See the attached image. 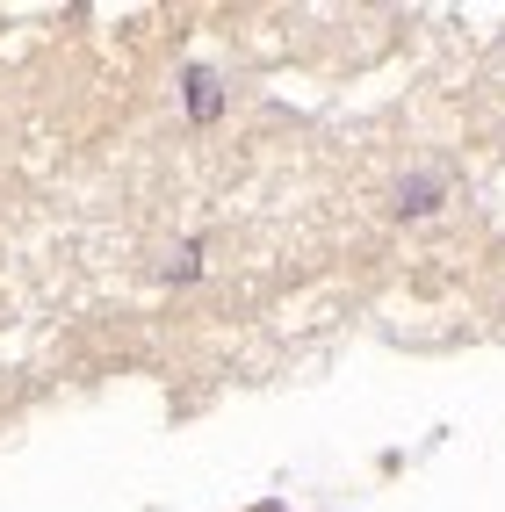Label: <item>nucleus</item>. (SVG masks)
Here are the masks:
<instances>
[{
    "instance_id": "1",
    "label": "nucleus",
    "mask_w": 505,
    "mask_h": 512,
    "mask_svg": "<svg viewBox=\"0 0 505 512\" xmlns=\"http://www.w3.org/2000/svg\"><path fill=\"white\" fill-rule=\"evenodd\" d=\"M188 109H195L202 123L217 116V80H210V73H188Z\"/></svg>"
}]
</instances>
